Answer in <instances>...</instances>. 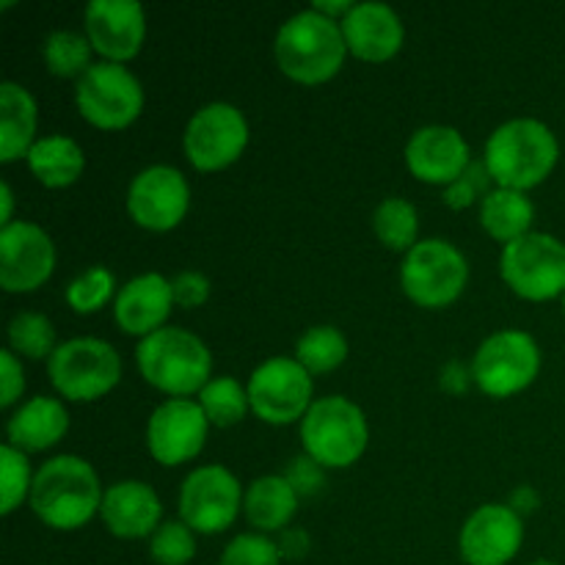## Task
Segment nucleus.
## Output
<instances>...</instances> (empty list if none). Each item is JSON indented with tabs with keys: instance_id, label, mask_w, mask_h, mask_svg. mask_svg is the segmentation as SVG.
Returning a JSON list of instances; mask_svg holds the SVG:
<instances>
[{
	"instance_id": "1",
	"label": "nucleus",
	"mask_w": 565,
	"mask_h": 565,
	"mask_svg": "<svg viewBox=\"0 0 565 565\" xmlns=\"http://www.w3.org/2000/svg\"><path fill=\"white\" fill-rule=\"evenodd\" d=\"M103 483L92 463L81 456H55L33 475L28 502L39 522L53 530H81L103 508Z\"/></svg>"
},
{
	"instance_id": "2",
	"label": "nucleus",
	"mask_w": 565,
	"mask_h": 565,
	"mask_svg": "<svg viewBox=\"0 0 565 565\" xmlns=\"http://www.w3.org/2000/svg\"><path fill=\"white\" fill-rule=\"evenodd\" d=\"M561 160V143L541 119L519 116L497 127L486 141V169L497 188L524 191L541 185Z\"/></svg>"
},
{
	"instance_id": "3",
	"label": "nucleus",
	"mask_w": 565,
	"mask_h": 565,
	"mask_svg": "<svg viewBox=\"0 0 565 565\" xmlns=\"http://www.w3.org/2000/svg\"><path fill=\"white\" fill-rule=\"evenodd\" d=\"M276 64L290 81L318 86L342 70L348 55L342 25L320 11L303 9L287 17L276 31Z\"/></svg>"
},
{
	"instance_id": "4",
	"label": "nucleus",
	"mask_w": 565,
	"mask_h": 565,
	"mask_svg": "<svg viewBox=\"0 0 565 565\" xmlns=\"http://www.w3.org/2000/svg\"><path fill=\"white\" fill-rule=\"evenodd\" d=\"M136 364L149 386L171 397L199 395L213 379L210 348L180 326H163L143 337L136 348Z\"/></svg>"
},
{
	"instance_id": "5",
	"label": "nucleus",
	"mask_w": 565,
	"mask_h": 565,
	"mask_svg": "<svg viewBox=\"0 0 565 565\" xmlns=\"http://www.w3.org/2000/svg\"><path fill=\"white\" fill-rule=\"evenodd\" d=\"M370 425L362 408L342 395L320 397L301 419V445L323 469H348L364 456Z\"/></svg>"
},
{
	"instance_id": "6",
	"label": "nucleus",
	"mask_w": 565,
	"mask_h": 565,
	"mask_svg": "<svg viewBox=\"0 0 565 565\" xmlns=\"http://www.w3.org/2000/svg\"><path fill=\"white\" fill-rule=\"evenodd\" d=\"M50 384L70 403H92L108 395L121 381V359L99 337H75L47 359Z\"/></svg>"
},
{
	"instance_id": "7",
	"label": "nucleus",
	"mask_w": 565,
	"mask_h": 565,
	"mask_svg": "<svg viewBox=\"0 0 565 565\" xmlns=\"http://www.w3.org/2000/svg\"><path fill=\"white\" fill-rule=\"evenodd\" d=\"M541 373V348L527 331L502 329L480 342L472 359V381L489 397H513Z\"/></svg>"
},
{
	"instance_id": "8",
	"label": "nucleus",
	"mask_w": 565,
	"mask_h": 565,
	"mask_svg": "<svg viewBox=\"0 0 565 565\" xmlns=\"http://www.w3.org/2000/svg\"><path fill=\"white\" fill-rule=\"evenodd\" d=\"M469 281V263L461 248L441 237L419 241L403 257L401 285L414 303L425 309H441L458 301Z\"/></svg>"
},
{
	"instance_id": "9",
	"label": "nucleus",
	"mask_w": 565,
	"mask_h": 565,
	"mask_svg": "<svg viewBox=\"0 0 565 565\" xmlns=\"http://www.w3.org/2000/svg\"><path fill=\"white\" fill-rule=\"evenodd\" d=\"M500 274L505 285L527 301L565 296V243L550 232H527L502 246Z\"/></svg>"
},
{
	"instance_id": "10",
	"label": "nucleus",
	"mask_w": 565,
	"mask_h": 565,
	"mask_svg": "<svg viewBox=\"0 0 565 565\" xmlns=\"http://www.w3.org/2000/svg\"><path fill=\"white\" fill-rule=\"evenodd\" d=\"M75 105L88 125L99 130H125L141 116L143 86L125 64L97 61L75 83Z\"/></svg>"
},
{
	"instance_id": "11",
	"label": "nucleus",
	"mask_w": 565,
	"mask_h": 565,
	"mask_svg": "<svg viewBox=\"0 0 565 565\" xmlns=\"http://www.w3.org/2000/svg\"><path fill=\"white\" fill-rule=\"evenodd\" d=\"M241 480L221 463L199 467L180 486V522L199 535H218L243 511Z\"/></svg>"
},
{
	"instance_id": "12",
	"label": "nucleus",
	"mask_w": 565,
	"mask_h": 565,
	"mask_svg": "<svg viewBox=\"0 0 565 565\" xmlns=\"http://www.w3.org/2000/svg\"><path fill=\"white\" fill-rule=\"evenodd\" d=\"M248 401L252 412L268 425H290L307 417L312 406V375L303 370L298 359L274 356L265 359L248 375Z\"/></svg>"
},
{
	"instance_id": "13",
	"label": "nucleus",
	"mask_w": 565,
	"mask_h": 565,
	"mask_svg": "<svg viewBox=\"0 0 565 565\" xmlns=\"http://www.w3.org/2000/svg\"><path fill=\"white\" fill-rule=\"evenodd\" d=\"M188 160L199 171H221L235 163L248 147V121L243 110L232 103L202 105L188 119L182 136Z\"/></svg>"
},
{
	"instance_id": "14",
	"label": "nucleus",
	"mask_w": 565,
	"mask_h": 565,
	"mask_svg": "<svg viewBox=\"0 0 565 565\" xmlns=\"http://www.w3.org/2000/svg\"><path fill=\"white\" fill-rule=\"evenodd\" d=\"M191 207L185 174L169 163L147 166L127 188V213L141 230L169 232L182 224Z\"/></svg>"
},
{
	"instance_id": "15",
	"label": "nucleus",
	"mask_w": 565,
	"mask_h": 565,
	"mask_svg": "<svg viewBox=\"0 0 565 565\" xmlns=\"http://www.w3.org/2000/svg\"><path fill=\"white\" fill-rule=\"evenodd\" d=\"M210 419L199 401L169 397L160 403L147 423V450L160 467H180L204 450Z\"/></svg>"
},
{
	"instance_id": "16",
	"label": "nucleus",
	"mask_w": 565,
	"mask_h": 565,
	"mask_svg": "<svg viewBox=\"0 0 565 565\" xmlns=\"http://www.w3.org/2000/svg\"><path fill=\"white\" fill-rule=\"evenodd\" d=\"M53 237L33 221H11L0 230V287L6 292H33L53 276Z\"/></svg>"
},
{
	"instance_id": "17",
	"label": "nucleus",
	"mask_w": 565,
	"mask_h": 565,
	"mask_svg": "<svg viewBox=\"0 0 565 565\" xmlns=\"http://www.w3.org/2000/svg\"><path fill=\"white\" fill-rule=\"evenodd\" d=\"M83 25L94 53L125 64L141 53L147 39V11L138 0H92L83 9Z\"/></svg>"
},
{
	"instance_id": "18",
	"label": "nucleus",
	"mask_w": 565,
	"mask_h": 565,
	"mask_svg": "<svg viewBox=\"0 0 565 565\" xmlns=\"http://www.w3.org/2000/svg\"><path fill=\"white\" fill-rule=\"evenodd\" d=\"M524 522L511 505L489 502L463 522L458 550L469 565H508L519 555Z\"/></svg>"
},
{
	"instance_id": "19",
	"label": "nucleus",
	"mask_w": 565,
	"mask_h": 565,
	"mask_svg": "<svg viewBox=\"0 0 565 565\" xmlns=\"http://www.w3.org/2000/svg\"><path fill=\"white\" fill-rule=\"evenodd\" d=\"M469 143L461 130L450 125H425L412 132L406 143V166L419 182L450 185L469 169Z\"/></svg>"
},
{
	"instance_id": "20",
	"label": "nucleus",
	"mask_w": 565,
	"mask_h": 565,
	"mask_svg": "<svg viewBox=\"0 0 565 565\" xmlns=\"http://www.w3.org/2000/svg\"><path fill=\"white\" fill-rule=\"evenodd\" d=\"M342 25L348 53L362 61H390L392 55L401 53L406 28H403L401 14L390 3L381 0H362L348 11Z\"/></svg>"
},
{
	"instance_id": "21",
	"label": "nucleus",
	"mask_w": 565,
	"mask_h": 565,
	"mask_svg": "<svg viewBox=\"0 0 565 565\" xmlns=\"http://www.w3.org/2000/svg\"><path fill=\"white\" fill-rule=\"evenodd\" d=\"M99 516L116 539H152L163 524V505L152 486L143 480H119L105 489Z\"/></svg>"
},
{
	"instance_id": "22",
	"label": "nucleus",
	"mask_w": 565,
	"mask_h": 565,
	"mask_svg": "<svg viewBox=\"0 0 565 565\" xmlns=\"http://www.w3.org/2000/svg\"><path fill=\"white\" fill-rule=\"evenodd\" d=\"M174 309L171 279L163 274H141L119 287L114 298V318L130 337H149L169 320Z\"/></svg>"
},
{
	"instance_id": "23",
	"label": "nucleus",
	"mask_w": 565,
	"mask_h": 565,
	"mask_svg": "<svg viewBox=\"0 0 565 565\" xmlns=\"http://www.w3.org/2000/svg\"><path fill=\"white\" fill-rule=\"evenodd\" d=\"M70 430V412L58 397L36 395L22 403L6 423L9 445L22 452H44L58 445Z\"/></svg>"
},
{
	"instance_id": "24",
	"label": "nucleus",
	"mask_w": 565,
	"mask_h": 565,
	"mask_svg": "<svg viewBox=\"0 0 565 565\" xmlns=\"http://www.w3.org/2000/svg\"><path fill=\"white\" fill-rule=\"evenodd\" d=\"M39 108L33 94L14 81L0 83V163L28 158L36 143Z\"/></svg>"
},
{
	"instance_id": "25",
	"label": "nucleus",
	"mask_w": 565,
	"mask_h": 565,
	"mask_svg": "<svg viewBox=\"0 0 565 565\" xmlns=\"http://www.w3.org/2000/svg\"><path fill=\"white\" fill-rule=\"evenodd\" d=\"M298 500L301 497L287 483L285 475H265V478H257L246 489L243 513H246L248 524L257 527L263 535L281 533L296 516Z\"/></svg>"
},
{
	"instance_id": "26",
	"label": "nucleus",
	"mask_w": 565,
	"mask_h": 565,
	"mask_svg": "<svg viewBox=\"0 0 565 565\" xmlns=\"http://www.w3.org/2000/svg\"><path fill=\"white\" fill-rule=\"evenodd\" d=\"M535 207L524 191H511V188H491L480 199V226L489 232L502 246L519 241L527 232H533Z\"/></svg>"
},
{
	"instance_id": "27",
	"label": "nucleus",
	"mask_w": 565,
	"mask_h": 565,
	"mask_svg": "<svg viewBox=\"0 0 565 565\" xmlns=\"http://www.w3.org/2000/svg\"><path fill=\"white\" fill-rule=\"evenodd\" d=\"M28 169L44 188H66L81 180L86 154L70 136H42L28 152Z\"/></svg>"
},
{
	"instance_id": "28",
	"label": "nucleus",
	"mask_w": 565,
	"mask_h": 565,
	"mask_svg": "<svg viewBox=\"0 0 565 565\" xmlns=\"http://www.w3.org/2000/svg\"><path fill=\"white\" fill-rule=\"evenodd\" d=\"M375 237L392 252H412L419 235V213L408 199L386 196L373 213Z\"/></svg>"
},
{
	"instance_id": "29",
	"label": "nucleus",
	"mask_w": 565,
	"mask_h": 565,
	"mask_svg": "<svg viewBox=\"0 0 565 565\" xmlns=\"http://www.w3.org/2000/svg\"><path fill=\"white\" fill-rule=\"evenodd\" d=\"M199 406H202L210 425H215V428H232V425L243 423V417L252 412L248 390L232 375L210 379L207 386L199 392Z\"/></svg>"
},
{
	"instance_id": "30",
	"label": "nucleus",
	"mask_w": 565,
	"mask_h": 565,
	"mask_svg": "<svg viewBox=\"0 0 565 565\" xmlns=\"http://www.w3.org/2000/svg\"><path fill=\"white\" fill-rule=\"evenodd\" d=\"M92 53L94 47L86 33L70 31V28L47 33L42 42L44 64L55 77H77L81 81L92 70Z\"/></svg>"
},
{
	"instance_id": "31",
	"label": "nucleus",
	"mask_w": 565,
	"mask_h": 565,
	"mask_svg": "<svg viewBox=\"0 0 565 565\" xmlns=\"http://www.w3.org/2000/svg\"><path fill=\"white\" fill-rule=\"evenodd\" d=\"M296 359L309 375H323L348 359V340L337 326H312L296 342Z\"/></svg>"
},
{
	"instance_id": "32",
	"label": "nucleus",
	"mask_w": 565,
	"mask_h": 565,
	"mask_svg": "<svg viewBox=\"0 0 565 565\" xmlns=\"http://www.w3.org/2000/svg\"><path fill=\"white\" fill-rule=\"evenodd\" d=\"M55 329L50 318L39 312H17L9 323V351L20 353V356L33 359H50L55 353Z\"/></svg>"
},
{
	"instance_id": "33",
	"label": "nucleus",
	"mask_w": 565,
	"mask_h": 565,
	"mask_svg": "<svg viewBox=\"0 0 565 565\" xmlns=\"http://www.w3.org/2000/svg\"><path fill=\"white\" fill-rule=\"evenodd\" d=\"M116 276L105 265H92L66 285V303L77 315H94L116 298Z\"/></svg>"
},
{
	"instance_id": "34",
	"label": "nucleus",
	"mask_w": 565,
	"mask_h": 565,
	"mask_svg": "<svg viewBox=\"0 0 565 565\" xmlns=\"http://www.w3.org/2000/svg\"><path fill=\"white\" fill-rule=\"evenodd\" d=\"M33 475L36 472H31L25 452L6 441L0 450V513L3 516H11L31 497Z\"/></svg>"
},
{
	"instance_id": "35",
	"label": "nucleus",
	"mask_w": 565,
	"mask_h": 565,
	"mask_svg": "<svg viewBox=\"0 0 565 565\" xmlns=\"http://www.w3.org/2000/svg\"><path fill=\"white\" fill-rule=\"evenodd\" d=\"M149 557L158 565H188L196 557V533L185 522H163L149 539Z\"/></svg>"
},
{
	"instance_id": "36",
	"label": "nucleus",
	"mask_w": 565,
	"mask_h": 565,
	"mask_svg": "<svg viewBox=\"0 0 565 565\" xmlns=\"http://www.w3.org/2000/svg\"><path fill=\"white\" fill-rule=\"evenodd\" d=\"M281 552L276 541L263 533H243L226 544L218 565H281Z\"/></svg>"
},
{
	"instance_id": "37",
	"label": "nucleus",
	"mask_w": 565,
	"mask_h": 565,
	"mask_svg": "<svg viewBox=\"0 0 565 565\" xmlns=\"http://www.w3.org/2000/svg\"><path fill=\"white\" fill-rule=\"evenodd\" d=\"M489 169L486 163H469V169L463 171V177H458L456 182L445 188V202L450 204L452 210H463V207H472L475 202L489 193Z\"/></svg>"
},
{
	"instance_id": "38",
	"label": "nucleus",
	"mask_w": 565,
	"mask_h": 565,
	"mask_svg": "<svg viewBox=\"0 0 565 565\" xmlns=\"http://www.w3.org/2000/svg\"><path fill=\"white\" fill-rule=\"evenodd\" d=\"M285 478H287V483L296 489L298 497H315L320 489H323V483H326L323 467H320L315 458H309L307 452H303V456H298V458H292V461L287 463Z\"/></svg>"
},
{
	"instance_id": "39",
	"label": "nucleus",
	"mask_w": 565,
	"mask_h": 565,
	"mask_svg": "<svg viewBox=\"0 0 565 565\" xmlns=\"http://www.w3.org/2000/svg\"><path fill=\"white\" fill-rule=\"evenodd\" d=\"M210 279L199 270H180V274L171 279V292H174V303L182 309H196L202 303H207L210 298Z\"/></svg>"
},
{
	"instance_id": "40",
	"label": "nucleus",
	"mask_w": 565,
	"mask_h": 565,
	"mask_svg": "<svg viewBox=\"0 0 565 565\" xmlns=\"http://www.w3.org/2000/svg\"><path fill=\"white\" fill-rule=\"evenodd\" d=\"M25 390V373L14 351H0V408H11Z\"/></svg>"
},
{
	"instance_id": "41",
	"label": "nucleus",
	"mask_w": 565,
	"mask_h": 565,
	"mask_svg": "<svg viewBox=\"0 0 565 565\" xmlns=\"http://www.w3.org/2000/svg\"><path fill=\"white\" fill-rule=\"evenodd\" d=\"M469 379H472V367H463L461 362H447L445 367H441V390L452 392V395H458V392H463L469 386Z\"/></svg>"
},
{
	"instance_id": "42",
	"label": "nucleus",
	"mask_w": 565,
	"mask_h": 565,
	"mask_svg": "<svg viewBox=\"0 0 565 565\" xmlns=\"http://www.w3.org/2000/svg\"><path fill=\"white\" fill-rule=\"evenodd\" d=\"M281 557H290V561H298L303 557V552L309 550V539L301 533V530H281V539L276 541Z\"/></svg>"
},
{
	"instance_id": "43",
	"label": "nucleus",
	"mask_w": 565,
	"mask_h": 565,
	"mask_svg": "<svg viewBox=\"0 0 565 565\" xmlns=\"http://www.w3.org/2000/svg\"><path fill=\"white\" fill-rule=\"evenodd\" d=\"M539 502L541 497L533 486H519V489L511 494V502H508V505H511L519 516H524V513H533L535 508H539Z\"/></svg>"
},
{
	"instance_id": "44",
	"label": "nucleus",
	"mask_w": 565,
	"mask_h": 565,
	"mask_svg": "<svg viewBox=\"0 0 565 565\" xmlns=\"http://www.w3.org/2000/svg\"><path fill=\"white\" fill-rule=\"evenodd\" d=\"M353 6H356L353 0H318V3H312L309 9L320 11V14L329 17V20L342 22L348 17V11L353 9Z\"/></svg>"
},
{
	"instance_id": "45",
	"label": "nucleus",
	"mask_w": 565,
	"mask_h": 565,
	"mask_svg": "<svg viewBox=\"0 0 565 565\" xmlns=\"http://www.w3.org/2000/svg\"><path fill=\"white\" fill-rule=\"evenodd\" d=\"M0 204H3V210H0V230L3 226H9L11 221V213H14V193H11V185L9 182H0Z\"/></svg>"
},
{
	"instance_id": "46",
	"label": "nucleus",
	"mask_w": 565,
	"mask_h": 565,
	"mask_svg": "<svg viewBox=\"0 0 565 565\" xmlns=\"http://www.w3.org/2000/svg\"><path fill=\"white\" fill-rule=\"evenodd\" d=\"M530 565H557V563H552V561H535V563H530Z\"/></svg>"
},
{
	"instance_id": "47",
	"label": "nucleus",
	"mask_w": 565,
	"mask_h": 565,
	"mask_svg": "<svg viewBox=\"0 0 565 565\" xmlns=\"http://www.w3.org/2000/svg\"><path fill=\"white\" fill-rule=\"evenodd\" d=\"M563 312H565V296H563Z\"/></svg>"
}]
</instances>
